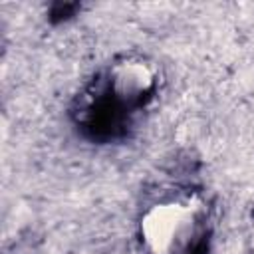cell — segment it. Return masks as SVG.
<instances>
[{"label":"cell","mask_w":254,"mask_h":254,"mask_svg":"<svg viewBox=\"0 0 254 254\" xmlns=\"http://www.w3.org/2000/svg\"><path fill=\"white\" fill-rule=\"evenodd\" d=\"M210 232V212L194 194L149 204L137 222L143 254H200Z\"/></svg>","instance_id":"6da1fadb"},{"label":"cell","mask_w":254,"mask_h":254,"mask_svg":"<svg viewBox=\"0 0 254 254\" xmlns=\"http://www.w3.org/2000/svg\"><path fill=\"white\" fill-rule=\"evenodd\" d=\"M159 65L139 54L121 56L109 67V91L123 107H139L147 103L159 87Z\"/></svg>","instance_id":"7a4b0ae2"},{"label":"cell","mask_w":254,"mask_h":254,"mask_svg":"<svg viewBox=\"0 0 254 254\" xmlns=\"http://www.w3.org/2000/svg\"><path fill=\"white\" fill-rule=\"evenodd\" d=\"M248 248H250V254H254V210L250 214V220H248Z\"/></svg>","instance_id":"3957f363"}]
</instances>
